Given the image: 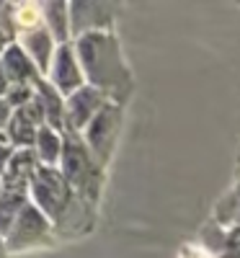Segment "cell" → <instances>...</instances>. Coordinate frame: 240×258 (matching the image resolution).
<instances>
[{"label": "cell", "mask_w": 240, "mask_h": 258, "mask_svg": "<svg viewBox=\"0 0 240 258\" xmlns=\"http://www.w3.org/2000/svg\"><path fill=\"white\" fill-rule=\"evenodd\" d=\"M75 57L88 85L103 93H124V88L129 85V73L119 52V41L108 31L78 36Z\"/></svg>", "instance_id": "1"}, {"label": "cell", "mask_w": 240, "mask_h": 258, "mask_svg": "<svg viewBox=\"0 0 240 258\" xmlns=\"http://www.w3.org/2000/svg\"><path fill=\"white\" fill-rule=\"evenodd\" d=\"M31 197H34V207L49 222H57V225L65 222L73 207V188L62 178L59 170L47 168V165L36 168V173L31 178Z\"/></svg>", "instance_id": "2"}, {"label": "cell", "mask_w": 240, "mask_h": 258, "mask_svg": "<svg viewBox=\"0 0 240 258\" xmlns=\"http://www.w3.org/2000/svg\"><path fill=\"white\" fill-rule=\"evenodd\" d=\"M59 160H62V178L68 181L70 188L96 194L98 178H101V165L93 160L85 142H80L75 137L62 140V158Z\"/></svg>", "instance_id": "3"}, {"label": "cell", "mask_w": 240, "mask_h": 258, "mask_svg": "<svg viewBox=\"0 0 240 258\" xmlns=\"http://www.w3.org/2000/svg\"><path fill=\"white\" fill-rule=\"evenodd\" d=\"M119 121H122V109L116 103H106L93 116V121L85 126V147L91 150V155L98 165H103L108 155H111L114 140L119 132Z\"/></svg>", "instance_id": "4"}, {"label": "cell", "mask_w": 240, "mask_h": 258, "mask_svg": "<svg viewBox=\"0 0 240 258\" xmlns=\"http://www.w3.org/2000/svg\"><path fill=\"white\" fill-rule=\"evenodd\" d=\"M106 103L108 101L103 91L93 88V85H83L80 91H75L65 101V126L73 129V132H83Z\"/></svg>", "instance_id": "5"}, {"label": "cell", "mask_w": 240, "mask_h": 258, "mask_svg": "<svg viewBox=\"0 0 240 258\" xmlns=\"http://www.w3.org/2000/svg\"><path fill=\"white\" fill-rule=\"evenodd\" d=\"M114 3H70V36H85V34H96L106 31L114 24Z\"/></svg>", "instance_id": "6"}, {"label": "cell", "mask_w": 240, "mask_h": 258, "mask_svg": "<svg viewBox=\"0 0 240 258\" xmlns=\"http://www.w3.org/2000/svg\"><path fill=\"white\" fill-rule=\"evenodd\" d=\"M49 83L57 88L59 96H73L75 91H80L85 85L75 49L70 44H59L54 49V57H52V64H49Z\"/></svg>", "instance_id": "7"}, {"label": "cell", "mask_w": 240, "mask_h": 258, "mask_svg": "<svg viewBox=\"0 0 240 258\" xmlns=\"http://www.w3.org/2000/svg\"><path fill=\"white\" fill-rule=\"evenodd\" d=\"M47 232H49V220L29 202L24 209H21L11 232L6 235V243H8L11 250H21V248H29V245L39 243Z\"/></svg>", "instance_id": "8"}, {"label": "cell", "mask_w": 240, "mask_h": 258, "mask_svg": "<svg viewBox=\"0 0 240 258\" xmlns=\"http://www.w3.org/2000/svg\"><path fill=\"white\" fill-rule=\"evenodd\" d=\"M36 168H39V163H36L34 150H16L3 170L0 186H3V191H24V186L31 183Z\"/></svg>", "instance_id": "9"}, {"label": "cell", "mask_w": 240, "mask_h": 258, "mask_svg": "<svg viewBox=\"0 0 240 258\" xmlns=\"http://www.w3.org/2000/svg\"><path fill=\"white\" fill-rule=\"evenodd\" d=\"M0 64H3V73L11 85H34V80L39 78V70L21 49V44H8L0 57Z\"/></svg>", "instance_id": "10"}, {"label": "cell", "mask_w": 240, "mask_h": 258, "mask_svg": "<svg viewBox=\"0 0 240 258\" xmlns=\"http://www.w3.org/2000/svg\"><path fill=\"white\" fill-rule=\"evenodd\" d=\"M34 93H36V98L41 103V109H44V121H49L47 126H52L54 132H59V129L65 126V101H62V96L57 93L54 85L49 80H44L41 75L34 80Z\"/></svg>", "instance_id": "11"}, {"label": "cell", "mask_w": 240, "mask_h": 258, "mask_svg": "<svg viewBox=\"0 0 240 258\" xmlns=\"http://www.w3.org/2000/svg\"><path fill=\"white\" fill-rule=\"evenodd\" d=\"M24 52L34 62V68L39 70V75H44V73H49V64H52V57H54V39L49 36L47 29L44 31L31 29L24 36Z\"/></svg>", "instance_id": "12"}, {"label": "cell", "mask_w": 240, "mask_h": 258, "mask_svg": "<svg viewBox=\"0 0 240 258\" xmlns=\"http://www.w3.org/2000/svg\"><path fill=\"white\" fill-rule=\"evenodd\" d=\"M34 147H36V160H41V165H47V168H54V163H59L62 158V137L47 124L39 126Z\"/></svg>", "instance_id": "13"}, {"label": "cell", "mask_w": 240, "mask_h": 258, "mask_svg": "<svg viewBox=\"0 0 240 258\" xmlns=\"http://www.w3.org/2000/svg\"><path fill=\"white\" fill-rule=\"evenodd\" d=\"M6 129H8V142H13L16 147H21V150H31L34 147L39 126L24 111H13V116H11Z\"/></svg>", "instance_id": "14"}, {"label": "cell", "mask_w": 240, "mask_h": 258, "mask_svg": "<svg viewBox=\"0 0 240 258\" xmlns=\"http://www.w3.org/2000/svg\"><path fill=\"white\" fill-rule=\"evenodd\" d=\"M41 13L47 16V31L54 41L59 44H68L70 39V13H68V6L65 3H44L41 6Z\"/></svg>", "instance_id": "15"}, {"label": "cell", "mask_w": 240, "mask_h": 258, "mask_svg": "<svg viewBox=\"0 0 240 258\" xmlns=\"http://www.w3.org/2000/svg\"><path fill=\"white\" fill-rule=\"evenodd\" d=\"M26 204H29V199H26L24 191H3L0 194V235H3V238L11 232L13 222L18 220L21 209Z\"/></svg>", "instance_id": "16"}, {"label": "cell", "mask_w": 240, "mask_h": 258, "mask_svg": "<svg viewBox=\"0 0 240 258\" xmlns=\"http://www.w3.org/2000/svg\"><path fill=\"white\" fill-rule=\"evenodd\" d=\"M31 98H34V85H11L8 93H6V101L13 111L24 109Z\"/></svg>", "instance_id": "17"}, {"label": "cell", "mask_w": 240, "mask_h": 258, "mask_svg": "<svg viewBox=\"0 0 240 258\" xmlns=\"http://www.w3.org/2000/svg\"><path fill=\"white\" fill-rule=\"evenodd\" d=\"M39 16H41V6H21L16 24H18V26H36Z\"/></svg>", "instance_id": "18"}, {"label": "cell", "mask_w": 240, "mask_h": 258, "mask_svg": "<svg viewBox=\"0 0 240 258\" xmlns=\"http://www.w3.org/2000/svg\"><path fill=\"white\" fill-rule=\"evenodd\" d=\"M11 155H13V147H11L8 137H3V135H0V173L6 170V165H8Z\"/></svg>", "instance_id": "19"}, {"label": "cell", "mask_w": 240, "mask_h": 258, "mask_svg": "<svg viewBox=\"0 0 240 258\" xmlns=\"http://www.w3.org/2000/svg\"><path fill=\"white\" fill-rule=\"evenodd\" d=\"M11 116H13V109L8 106V101H6V98H0V129H3V126H8Z\"/></svg>", "instance_id": "20"}, {"label": "cell", "mask_w": 240, "mask_h": 258, "mask_svg": "<svg viewBox=\"0 0 240 258\" xmlns=\"http://www.w3.org/2000/svg\"><path fill=\"white\" fill-rule=\"evenodd\" d=\"M8 88H11V83H8V78H6V73H3V64H0V98H6Z\"/></svg>", "instance_id": "21"}, {"label": "cell", "mask_w": 240, "mask_h": 258, "mask_svg": "<svg viewBox=\"0 0 240 258\" xmlns=\"http://www.w3.org/2000/svg\"><path fill=\"white\" fill-rule=\"evenodd\" d=\"M6 47H8V36H6V31H3V29H0V57H3Z\"/></svg>", "instance_id": "22"}, {"label": "cell", "mask_w": 240, "mask_h": 258, "mask_svg": "<svg viewBox=\"0 0 240 258\" xmlns=\"http://www.w3.org/2000/svg\"><path fill=\"white\" fill-rule=\"evenodd\" d=\"M235 197L240 199V181H237V188H235Z\"/></svg>", "instance_id": "23"}, {"label": "cell", "mask_w": 240, "mask_h": 258, "mask_svg": "<svg viewBox=\"0 0 240 258\" xmlns=\"http://www.w3.org/2000/svg\"><path fill=\"white\" fill-rule=\"evenodd\" d=\"M0 194H3V186H0Z\"/></svg>", "instance_id": "24"}]
</instances>
